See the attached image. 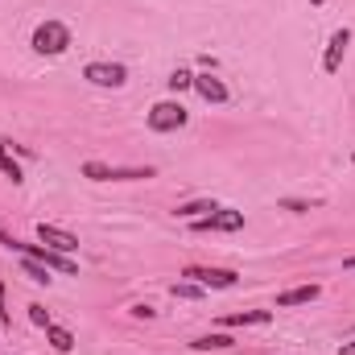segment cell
I'll list each match as a JSON object with an SVG mask.
<instances>
[{
    "mask_svg": "<svg viewBox=\"0 0 355 355\" xmlns=\"http://www.w3.org/2000/svg\"><path fill=\"white\" fill-rule=\"evenodd\" d=\"M29 46H33V54H42V58H58V54H67V50L75 46V33H71V25H62V21H42V25L33 29Z\"/></svg>",
    "mask_w": 355,
    "mask_h": 355,
    "instance_id": "1",
    "label": "cell"
},
{
    "mask_svg": "<svg viewBox=\"0 0 355 355\" xmlns=\"http://www.w3.org/2000/svg\"><path fill=\"white\" fill-rule=\"evenodd\" d=\"M83 178L91 182H149L157 166H107V162H83Z\"/></svg>",
    "mask_w": 355,
    "mask_h": 355,
    "instance_id": "2",
    "label": "cell"
},
{
    "mask_svg": "<svg viewBox=\"0 0 355 355\" xmlns=\"http://www.w3.org/2000/svg\"><path fill=\"white\" fill-rule=\"evenodd\" d=\"M186 120H190V112L178 99H157L149 107V128L153 132H178V128H186Z\"/></svg>",
    "mask_w": 355,
    "mask_h": 355,
    "instance_id": "3",
    "label": "cell"
},
{
    "mask_svg": "<svg viewBox=\"0 0 355 355\" xmlns=\"http://www.w3.org/2000/svg\"><path fill=\"white\" fill-rule=\"evenodd\" d=\"M83 79H87L91 87L120 91L128 83V67H124V62H87V67H83Z\"/></svg>",
    "mask_w": 355,
    "mask_h": 355,
    "instance_id": "4",
    "label": "cell"
},
{
    "mask_svg": "<svg viewBox=\"0 0 355 355\" xmlns=\"http://www.w3.org/2000/svg\"><path fill=\"white\" fill-rule=\"evenodd\" d=\"M182 277L194 281V285H202V289H236V281H240L236 268H207V265L182 268Z\"/></svg>",
    "mask_w": 355,
    "mask_h": 355,
    "instance_id": "5",
    "label": "cell"
},
{
    "mask_svg": "<svg viewBox=\"0 0 355 355\" xmlns=\"http://www.w3.org/2000/svg\"><path fill=\"white\" fill-rule=\"evenodd\" d=\"M190 227H194V232H240V227H244V211H236V207H215L211 215L194 219Z\"/></svg>",
    "mask_w": 355,
    "mask_h": 355,
    "instance_id": "6",
    "label": "cell"
},
{
    "mask_svg": "<svg viewBox=\"0 0 355 355\" xmlns=\"http://www.w3.org/2000/svg\"><path fill=\"white\" fill-rule=\"evenodd\" d=\"M17 252L21 257H33V261H42L46 268H58V272H79V265L67 257V252H54V248H46V244H17Z\"/></svg>",
    "mask_w": 355,
    "mask_h": 355,
    "instance_id": "7",
    "label": "cell"
},
{
    "mask_svg": "<svg viewBox=\"0 0 355 355\" xmlns=\"http://www.w3.org/2000/svg\"><path fill=\"white\" fill-rule=\"evenodd\" d=\"M347 46H352V29H347V25H343V29H335V33L327 37V50H322V71H327V75H339Z\"/></svg>",
    "mask_w": 355,
    "mask_h": 355,
    "instance_id": "8",
    "label": "cell"
},
{
    "mask_svg": "<svg viewBox=\"0 0 355 355\" xmlns=\"http://www.w3.org/2000/svg\"><path fill=\"white\" fill-rule=\"evenodd\" d=\"M37 240H42L46 248H54V252H67V257L79 248V240H75L67 227H54V223H37Z\"/></svg>",
    "mask_w": 355,
    "mask_h": 355,
    "instance_id": "9",
    "label": "cell"
},
{
    "mask_svg": "<svg viewBox=\"0 0 355 355\" xmlns=\"http://www.w3.org/2000/svg\"><path fill=\"white\" fill-rule=\"evenodd\" d=\"M194 91H198L207 103H227V99H232L227 83H223V79H215L211 71H207V75H194Z\"/></svg>",
    "mask_w": 355,
    "mask_h": 355,
    "instance_id": "10",
    "label": "cell"
},
{
    "mask_svg": "<svg viewBox=\"0 0 355 355\" xmlns=\"http://www.w3.org/2000/svg\"><path fill=\"white\" fill-rule=\"evenodd\" d=\"M322 289L318 285H297V289H285V293H277V310H293V306H306V302H314Z\"/></svg>",
    "mask_w": 355,
    "mask_h": 355,
    "instance_id": "11",
    "label": "cell"
},
{
    "mask_svg": "<svg viewBox=\"0 0 355 355\" xmlns=\"http://www.w3.org/2000/svg\"><path fill=\"white\" fill-rule=\"evenodd\" d=\"M265 322H272V310H240L219 318V327H265Z\"/></svg>",
    "mask_w": 355,
    "mask_h": 355,
    "instance_id": "12",
    "label": "cell"
},
{
    "mask_svg": "<svg viewBox=\"0 0 355 355\" xmlns=\"http://www.w3.org/2000/svg\"><path fill=\"white\" fill-rule=\"evenodd\" d=\"M215 207H219L215 198H194V202H182V207H174V215H178V219H190V223H194V219L211 215Z\"/></svg>",
    "mask_w": 355,
    "mask_h": 355,
    "instance_id": "13",
    "label": "cell"
},
{
    "mask_svg": "<svg viewBox=\"0 0 355 355\" xmlns=\"http://www.w3.org/2000/svg\"><path fill=\"white\" fill-rule=\"evenodd\" d=\"M46 339H50V347H54V352H62V355L75 347V335H71L67 327H58V322H50V327H46Z\"/></svg>",
    "mask_w": 355,
    "mask_h": 355,
    "instance_id": "14",
    "label": "cell"
},
{
    "mask_svg": "<svg viewBox=\"0 0 355 355\" xmlns=\"http://www.w3.org/2000/svg\"><path fill=\"white\" fill-rule=\"evenodd\" d=\"M190 347H194V352H227V347H232V335H219V331H215V335H198Z\"/></svg>",
    "mask_w": 355,
    "mask_h": 355,
    "instance_id": "15",
    "label": "cell"
},
{
    "mask_svg": "<svg viewBox=\"0 0 355 355\" xmlns=\"http://www.w3.org/2000/svg\"><path fill=\"white\" fill-rule=\"evenodd\" d=\"M0 174L12 178V186H21V182H25L21 166H17V162H12V153H8V141H0Z\"/></svg>",
    "mask_w": 355,
    "mask_h": 355,
    "instance_id": "16",
    "label": "cell"
},
{
    "mask_svg": "<svg viewBox=\"0 0 355 355\" xmlns=\"http://www.w3.org/2000/svg\"><path fill=\"white\" fill-rule=\"evenodd\" d=\"M21 268H25V277H29L33 285H50V281H54V277H50L54 268H46L42 261H33V257H25V261H21Z\"/></svg>",
    "mask_w": 355,
    "mask_h": 355,
    "instance_id": "17",
    "label": "cell"
},
{
    "mask_svg": "<svg viewBox=\"0 0 355 355\" xmlns=\"http://www.w3.org/2000/svg\"><path fill=\"white\" fill-rule=\"evenodd\" d=\"M166 87L174 91V95H178V91H190V87H194V75H190V71H182V67H178L174 75H170V79H166Z\"/></svg>",
    "mask_w": 355,
    "mask_h": 355,
    "instance_id": "18",
    "label": "cell"
},
{
    "mask_svg": "<svg viewBox=\"0 0 355 355\" xmlns=\"http://www.w3.org/2000/svg\"><path fill=\"white\" fill-rule=\"evenodd\" d=\"M29 322H33V327H42V331H46V327H50V322H54V318H50V310H46V306H42V302H33V306H29Z\"/></svg>",
    "mask_w": 355,
    "mask_h": 355,
    "instance_id": "19",
    "label": "cell"
},
{
    "mask_svg": "<svg viewBox=\"0 0 355 355\" xmlns=\"http://www.w3.org/2000/svg\"><path fill=\"white\" fill-rule=\"evenodd\" d=\"M174 297H202V285H194V281H174Z\"/></svg>",
    "mask_w": 355,
    "mask_h": 355,
    "instance_id": "20",
    "label": "cell"
},
{
    "mask_svg": "<svg viewBox=\"0 0 355 355\" xmlns=\"http://www.w3.org/2000/svg\"><path fill=\"white\" fill-rule=\"evenodd\" d=\"M281 207H285V211H297V215H302V211H310L314 202H306V198H281Z\"/></svg>",
    "mask_w": 355,
    "mask_h": 355,
    "instance_id": "21",
    "label": "cell"
},
{
    "mask_svg": "<svg viewBox=\"0 0 355 355\" xmlns=\"http://www.w3.org/2000/svg\"><path fill=\"white\" fill-rule=\"evenodd\" d=\"M153 314H157L153 306H132V318H153Z\"/></svg>",
    "mask_w": 355,
    "mask_h": 355,
    "instance_id": "22",
    "label": "cell"
},
{
    "mask_svg": "<svg viewBox=\"0 0 355 355\" xmlns=\"http://www.w3.org/2000/svg\"><path fill=\"white\" fill-rule=\"evenodd\" d=\"M0 244H4V248H12V252H17V244H21V240H17V236H8V232H4V227H0Z\"/></svg>",
    "mask_w": 355,
    "mask_h": 355,
    "instance_id": "23",
    "label": "cell"
},
{
    "mask_svg": "<svg viewBox=\"0 0 355 355\" xmlns=\"http://www.w3.org/2000/svg\"><path fill=\"white\" fill-rule=\"evenodd\" d=\"M12 318H8V310H4V285H0V327H8Z\"/></svg>",
    "mask_w": 355,
    "mask_h": 355,
    "instance_id": "24",
    "label": "cell"
},
{
    "mask_svg": "<svg viewBox=\"0 0 355 355\" xmlns=\"http://www.w3.org/2000/svg\"><path fill=\"white\" fill-rule=\"evenodd\" d=\"M339 355H355V339L352 343H339Z\"/></svg>",
    "mask_w": 355,
    "mask_h": 355,
    "instance_id": "25",
    "label": "cell"
},
{
    "mask_svg": "<svg viewBox=\"0 0 355 355\" xmlns=\"http://www.w3.org/2000/svg\"><path fill=\"white\" fill-rule=\"evenodd\" d=\"M343 268H355V257H347V261H343Z\"/></svg>",
    "mask_w": 355,
    "mask_h": 355,
    "instance_id": "26",
    "label": "cell"
},
{
    "mask_svg": "<svg viewBox=\"0 0 355 355\" xmlns=\"http://www.w3.org/2000/svg\"><path fill=\"white\" fill-rule=\"evenodd\" d=\"M310 4H327V0H310Z\"/></svg>",
    "mask_w": 355,
    "mask_h": 355,
    "instance_id": "27",
    "label": "cell"
},
{
    "mask_svg": "<svg viewBox=\"0 0 355 355\" xmlns=\"http://www.w3.org/2000/svg\"><path fill=\"white\" fill-rule=\"evenodd\" d=\"M352 166H355V153H352Z\"/></svg>",
    "mask_w": 355,
    "mask_h": 355,
    "instance_id": "28",
    "label": "cell"
}]
</instances>
